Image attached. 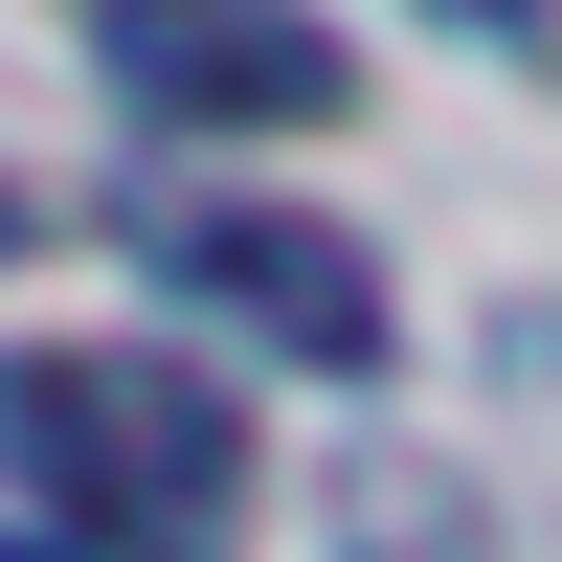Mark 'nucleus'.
<instances>
[{"instance_id": "obj_5", "label": "nucleus", "mask_w": 562, "mask_h": 562, "mask_svg": "<svg viewBox=\"0 0 562 562\" xmlns=\"http://www.w3.org/2000/svg\"><path fill=\"white\" fill-rule=\"evenodd\" d=\"M428 23H495V45H518V23H562V0H428Z\"/></svg>"}, {"instance_id": "obj_1", "label": "nucleus", "mask_w": 562, "mask_h": 562, "mask_svg": "<svg viewBox=\"0 0 562 562\" xmlns=\"http://www.w3.org/2000/svg\"><path fill=\"white\" fill-rule=\"evenodd\" d=\"M248 428L158 338H45L0 360V562H225Z\"/></svg>"}, {"instance_id": "obj_4", "label": "nucleus", "mask_w": 562, "mask_h": 562, "mask_svg": "<svg viewBox=\"0 0 562 562\" xmlns=\"http://www.w3.org/2000/svg\"><path fill=\"white\" fill-rule=\"evenodd\" d=\"M338 562H495V518L450 473H338Z\"/></svg>"}, {"instance_id": "obj_3", "label": "nucleus", "mask_w": 562, "mask_h": 562, "mask_svg": "<svg viewBox=\"0 0 562 562\" xmlns=\"http://www.w3.org/2000/svg\"><path fill=\"white\" fill-rule=\"evenodd\" d=\"M135 248H158L203 315H248L270 360H315V383H383V338H405V315H383V248H360V225H293V203H158Z\"/></svg>"}, {"instance_id": "obj_2", "label": "nucleus", "mask_w": 562, "mask_h": 562, "mask_svg": "<svg viewBox=\"0 0 562 562\" xmlns=\"http://www.w3.org/2000/svg\"><path fill=\"white\" fill-rule=\"evenodd\" d=\"M90 68L135 113H180V135H315L360 90L315 0H90Z\"/></svg>"}, {"instance_id": "obj_6", "label": "nucleus", "mask_w": 562, "mask_h": 562, "mask_svg": "<svg viewBox=\"0 0 562 562\" xmlns=\"http://www.w3.org/2000/svg\"><path fill=\"white\" fill-rule=\"evenodd\" d=\"M0 248H23V180H0Z\"/></svg>"}]
</instances>
